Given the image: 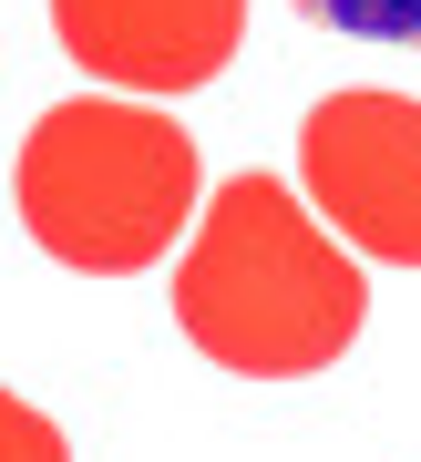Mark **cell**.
<instances>
[{
	"label": "cell",
	"instance_id": "7a4b0ae2",
	"mask_svg": "<svg viewBox=\"0 0 421 462\" xmlns=\"http://www.w3.org/2000/svg\"><path fill=\"white\" fill-rule=\"evenodd\" d=\"M11 196H21V236L51 267L134 278L195 226L206 165H195V134L154 114L145 93H72L21 134Z\"/></svg>",
	"mask_w": 421,
	"mask_h": 462
},
{
	"label": "cell",
	"instance_id": "8992f818",
	"mask_svg": "<svg viewBox=\"0 0 421 462\" xmlns=\"http://www.w3.org/2000/svg\"><path fill=\"white\" fill-rule=\"evenodd\" d=\"M0 462H72V442H62L21 391H0Z\"/></svg>",
	"mask_w": 421,
	"mask_h": 462
},
{
	"label": "cell",
	"instance_id": "6da1fadb",
	"mask_svg": "<svg viewBox=\"0 0 421 462\" xmlns=\"http://www.w3.org/2000/svg\"><path fill=\"white\" fill-rule=\"evenodd\" d=\"M370 278L360 247L329 226L298 185L277 175H227L195 206L185 267H175V329L237 380H308L350 360Z\"/></svg>",
	"mask_w": 421,
	"mask_h": 462
},
{
	"label": "cell",
	"instance_id": "3957f363",
	"mask_svg": "<svg viewBox=\"0 0 421 462\" xmlns=\"http://www.w3.org/2000/svg\"><path fill=\"white\" fill-rule=\"evenodd\" d=\"M298 196L370 267H421V103L350 83L298 124Z\"/></svg>",
	"mask_w": 421,
	"mask_h": 462
},
{
	"label": "cell",
	"instance_id": "5b68a950",
	"mask_svg": "<svg viewBox=\"0 0 421 462\" xmlns=\"http://www.w3.org/2000/svg\"><path fill=\"white\" fill-rule=\"evenodd\" d=\"M298 21L340 42H390V51H421V0H298Z\"/></svg>",
	"mask_w": 421,
	"mask_h": 462
},
{
	"label": "cell",
	"instance_id": "277c9868",
	"mask_svg": "<svg viewBox=\"0 0 421 462\" xmlns=\"http://www.w3.org/2000/svg\"><path fill=\"white\" fill-rule=\"evenodd\" d=\"M51 42L114 93H195L237 62L247 0H51Z\"/></svg>",
	"mask_w": 421,
	"mask_h": 462
}]
</instances>
